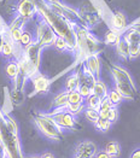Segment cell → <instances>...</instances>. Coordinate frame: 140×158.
Instances as JSON below:
<instances>
[{"mask_svg": "<svg viewBox=\"0 0 140 158\" xmlns=\"http://www.w3.org/2000/svg\"><path fill=\"white\" fill-rule=\"evenodd\" d=\"M116 46V51H117V54L123 58V59H130L129 57V44L125 39H122L115 45Z\"/></svg>", "mask_w": 140, "mask_h": 158, "instance_id": "cell-22", "label": "cell"}, {"mask_svg": "<svg viewBox=\"0 0 140 158\" xmlns=\"http://www.w3.org/2000/svg\"><path fill=\"white\" fill-rule=\"evenodd\" d=\"M47 115L51 116L52 118H53V121L57 123V126L62 131H76L77 128L76 116H73L65 109L62 110V111H56V112L49 111Z\"/></svg>", "mask_w": 140, "mask_h": 158, "instance_id": "cell-7", "label": "cell"}, {"mask_svg": "<svg viewBox=\"0 0 140 158\" xmlns=\"http://www.w3.org/2000/svg\"><path fill=\"white\" fill-rule=\"evenodd\" d=\"M140 56V44H129V57L130 59L138 58Z\"/></svg>", "mask_w": 140, "mask_h": 158, "instance_id": "cell-33", "label": "cell"}, {"mask_svg": "<svg viewBox=\"0 0 140 158\" xmlns=\"http://www.w3.org/2000/svg\"><path fill=\"white\" fill-rule=\"evenodd\" d=\"M57 38V35L54 34V31L52 30V28L45 21H42L41 18H39L38 24H36V35H35V41L42 48L53 46V42Z\"/></svg>", "mask_w": 140, "mask_h": 158, "instance_id": "cell-6", "label": "cell"}, {"mask_svg": "<svg viewBox=\"0 0 140 158\" xmlns=\"http://www.w3.org/2000/svg\"><path fill=\"white\" fill-rule=\"evenodd\" d=\"M110 28L118 33H123L128 28V22L126 15L121 11H115L110 16Z\"/></svg>", "mask_w": 140, "mask_h": 158, "instance_id": "cell-14", "label": "cell"}, {"mask_svg": "<svg viewBox=\"0 0 140 158\" xmlns=\"http://www.w3.org/2000/svg\"><path fill=\"white\" fill-rule=\"evenodd\" d=\"M0 141L6 150L7 158H24L19 128L12 116L0 109Z\"/></svg>", "mask_w": 140, "mask_h": 158, "instance_id": "cell-2", "label": "cell"}, {"mask_svg": "<svg viewBox=\"0 0 140 158\" xmlns=\"http://www.w3.org/2000/svg\"><path fill=\"white\" fill-rule=\"evenodd\" d=\"M97 153L98 147L91 140H83L75 146V156L80 158H94Z\"/></svg>", "mask_w": 140, "mask_h": 158, "instance_id": "cell-12", "label": "cell"}, {"mask_svg": "<svg viewBox=\"0 0 140 158\" xmlns=\"http://www.w3.org/2000/svg\"><path fill=\"white\" fill-rule=\"evenodd\" d=\"M108 119L111 122V123H115L117 119H118V110H117V106H112L109 111V115H108Z\"/></svg>", "mask_w": 140, "mask_h": 158, "instance_id": "cell-35", "label": "cell"}, {"mask_svg": "<svg viewBox=\"0 0 140 158\" xmlns=\"http://www.w3.org/2000/svg\"><path fill=\"white\" fill-rule=\"evenodd\" d=\"M33 42H34V38H33L32 33L30 31H27V30H23V33L21 35V39H19V42H18V46L21 48H24V47L29 46Z\"/></svg>", "mask_w": 140, "mask_h": 158, "instance_id": "cell-25", "label": "cell"}, {"mask_svg": "<svg viewBox=\"0 0 140 158\" xmlns=\"http://www.w3.org/2000/svg\"><path fill=\"white\" fill-rule=\"evenodd\" d=\"M53 46H54L58 51H70L68 42H66L63 38H59V36H57V38H56L54 42H53Z\"/></svg>", "mask_w": 140, "mask_h": 158, "instance_id": "cell-32", "label": "cell"}, {"mask_svg": "<svg viewBox=\"0 0 140 158\" xmlns=\"http://www.w3.org/2000/svg\"><path fill=\"white\" fill-rule=\"evenodd\" d=\"M0 158H7V153H6V150L2 145V143L0 141Z\"/></svg>", "mask_w": 140, "mask_h": 158, "instance_id": "cell-39", "label": "cell"}, {"mask_svg": "<svg viewBox=\"0 0 140 158\" xmlns=\"http://www.w3.org/2000/svg\"><path fill=\"white\" fill-rule=\"evenodd\" d=\"M42 1L51 9L53 12L57 13L58 16H61L62 18H64L65 21H68L70 24H73L74 27L88 28V27L86 26V23L83 22L81 15H80V12L77 11L76 9L64 4L61 0H42Z\"/></svg>", "mask_w": 140, "mask_h": 158, "instance_id": "cell-5", "label": "cell"}, {"mask_svg": "<svg viewBox=\"0 0 140 158\" xmlns=\"http://www.w3.org/2000/svg\"><path fill=\"white\" fill-rule=\"evenodd\" d=\"M68 105V92L66 91H62L58 94L54 95L53 100H52V105H51V111L52 112H56V111H62L64 110Z\"/></svg>", "mask_w": 140, "mask_h": 158, "instance_id": "cell-16", "label": "cell"}, {"mask_svg": "<svg viewBox=\"0 0 140 158\" xmlns=\"http://www.w3.org/2000/svg\"><path fill=\"white\" fill-rule=\"evenodd\" d=\"M74 158H80V157H77V156H74Z\"/></svg>", "mask_w": 140, "mask_h": 158, "instance_id": "cell-43", "label": "cell"}, {"mask_svg": "<svg viewBox=\"0 0 140 158\" xmlns=\"http://www.w3.org/2000/svg\"><path fill=\"white\" fill-rule=\"evenodd\" d=\"M100 103H102V98H99V97H97V95H94V94H91L88 98H86L85 99V106L87 107V109H93V110H99V107H100Z\"/></svg>", "mask_w": 140, "mask_h": 158, "instance_id": "cell-24", "label": "cell"}, {"mask_svg": "<svg viewBox=\"0 0 140 158\" xmlns=\"http://www.w3.org/2000/svg\"><path fill=\"white\" fill-rule=\"evenodd\" d=\"M80 87V75H78V69L76 71H74L73 74H70L65 82H64V91L66 92H71V91H77Z\"/></svg>", "mask_w": 140, "mask_h": 158, "instance_id": "cell-17", "label": "cell"}, {"mask_svg": "<svg viewBox=\"0 0 140 158\" xmlns=\"http://www.w3.org/2000/svg\"><path fill=\"white\" fill-rule=\"evenodd\" d=\"M122 39L126 40L128 44H140V34L130 28H127L122 33Z\"/></svg>", "mask_w": 140, "mask_h": 158, "instance_id": "cell-23", "label": "cell"}, {"mask_svg": "<svg viewBox=\"0 0 140 158\" xmlns=\"http://www.w3.org/2000/svg\"><path fill=\"white\" fill-rule=\"evenodd\" d=\"M19 51H21V47L18 45H16L13 41H11V40L5 35V39H4V44H2L0 54L4 56L5 58H9V59H16Z\"/></svg>", "mask_w": 140, "mask_h": 158, "instance_id": "cell-15", "label": "cell"}, {"mask_svg": "<svg viewBox=\"0 0 140 158\" xmlns=\"http://www.w3.org/2000/svg\"><path fill=\"white\" fill-rule=\"evenodd\" d=\"M85 109H86L85 104H68L66 107H65V110H66L69 114H71L73 116H77L78 114L83 112Z\"/></svg>", "mask_w": 140, "mask_h": 158, "instance_id": "cell-29", "label": "cell"}, {"mask_svg": "<svg viewBox=\"0 0 140 158\" xmlns=\"http://www.w3.org/2000/svg\"><path fill=\"white\" fill-rule=\"evenodd\" d=\"M92 94H94V95H97V97H99L102 99L105 98V97H108L109 89H108L106 83L104 81H102L100 79H98L94 82L93 87H92Z\"/></svg>", "mask_w": 140, "mask_h": 158, "instance_id": "cell-19", "label": "cell"}, {"mask_svg": "<svg viewBox=\"0 0 140 158\" xmlns=\"http://www.w3.org/2000/svg\"><path fill=\"white\" fill-rule=\"evenodd\" d=\"M33 122L46 139L51 141H61L63 139V131L57 126L51 116L47 115V112H38L33 115Z\"/></svg>", "mask_w": 140, "mask_h": 158, "instance_id": "cell-4", "label": "cell"}, {"mask_svg": "<svg viewBox=\"0 0 140 158\" xmlns=\"http://www.w3.org/2000/svg\"><path fill=\"white\" fill-rule=\"evenodd\" d=\"M38 4V16L42 21H45L52 28L54 34L59 38H63L70 48V52H77V36L75 31V27L70 24L68 21H65L61 16L54 13L51 9L42 1L36 0Z\"/></svg>", "mask_w": 140, "mask_h": 158, "instance_id": "cell-1", "label": "cell"}, {"mask_svg": "<svg viewBox=\"0 0 140 158\" xmlns=\"http://www.w3.org/2000/svg\"><path fill=\"white\" fill-rule=\"evenodd\" d=\"M128 28H130V29L135 30L137 33H139V34H140V21H138V22H135V23H133L132 26H128Z\"/></svg>", "mask_w": 140, "mask_h": 158, "instance_id": "cell-38", "label": "cell"}, {"mask_svg": "<svg viewBox=\"0 0 140 158\" xmlns=\"http://www.w3.org/2000/svg\"><path fill=\"white\" fill-rule=\"evenodd\" d=\"M103 151L105 153H108L110 157L116 158L121 155V145L115 140H110L109 143H106V145H105Z\"/></svg>", "mask_w": 140, "mask_h": 158, "instance_id": "cell-20", "label": "cell"}, {"mask_svg": "<svg viewBox=\"0 0 140 158\" xmlns=\"http://www.w3.org/2000/svg\"><path fill=\"white\" fill-rule=\"evenodd\" d=\"M108 98H109V100L111 102V104H112L114 106L120 105V104L122 103V100H123L122 95H121L120 93L117 92L116 89H112V91H110V92H109V94H108Z\"/></svg>", "mask_w": 140, "mask_h": 158, "instance_id": "cell-31", "label": "cell"}, {"mask_svg": "<svg viewBox=\"0 0 140 158\" xmlns=\"http://www.w3.org/2000/svg\"><path fill=\"white\" fill-rule=\"evenodd\" d=\"M26 23H27L26 19H23L22 17H19V16L16 15V17L7 24V29H24Z\"/></svg>", "mask_w": 140, "mask_h": 158, "instance_id": "cell-27", "label": "cell"}, {"mask_svg": "<svg viewBox=\"0 0 140 158\" xmlns=\"http://www.w3.org/2000/svg\"><path fill=\"white\" fill-rule=\"evenodd\" d=\"M77 36V52L76 54L83 60L89 54L99 53L100 40L98 39L88 28L75 27Z\"/></svg>", "mask_w": 140, "mask_h": 158, "instance_id": "cell-3", "label": "cell"}, {"mask_svg": "<svg viewBox=\"0 0 140 158\" xmlns=\"http://www.w3.org/2000/svg\"><path fill=\"white\" fill-rule=\"evenodd\" d=\"M83 114H85V117H86V119L88 121V122H91V123H95L97 121H98V118H99V112L97 111V110H93V109H85L83 110Z\"/></svg>", "mask_w": 140, "mask_h": 158, "instance_id": "cell-30", "label": "cell"}, {"mask_svg": "<svg viewBox=\"0 0 140 158\" xmlns=\"http://www.w3.org/2000/svg\"><path fill=\"white\" fill-rule=\"evenodd\" d=\"M17 16L23 19L29 21L38 15V4L36 0H19L16 6Z\"/></svg>", "mask_w": 140, "mask_h": 158, "instance_id": "cell-9", "label": "cell"}, {"mask_svg": "<svg viewBox=\"0 0 140 158\" xmlns=\"http://www.w3.org/2000/svg\"><path fill=\"white\" fill-rule=\"evenodd\" d=\"M78 93L81 94V97L83 98V99H86V98H88L89 95L92 94V88L88 87V86H86V85H80V87H78Z\"/></svg>", "mask_w": 140, "mask_h": 158, "instance_id": "cell-34", "label": "cell"}, {"mask_svg": "<svg viewBox=\"0 0 140 158\" xmlns=\"http://www.w3.org/2000/svg\"><path fill=\"white\" fill-rule=\"evenodd\" d=\"M94 126H95V128L99 131V132H108L110 128H111V126H112V123L109 121V119H105V118H98V121L94 123Z\"/></svg>", "mask_w": 140, "mask_h": 158, "instance_id": "cell-28", "label": "cell"}, {"mask_svg": "<svg viewBox=\"0 0 140 158\" xmlns=\"http://www.w3.org/2000/svg\"><path fill=\"white\" fill-rule=\"evenodd\" d=\"M42 47L39 45L38 42L34 40L33 44H30L29 46H27L24 48H21V53L23 54V57L27 60L34 66L36 70L40 69V62H41V52H42Z\"/></svg>", "mask_w": 140, "mask_h": 158, "instance_id": "cell-8", "label": "cell"}, {"mask_svg": "<svg viewBox=\"0 0 140 158\" xmlns=\"http://www.w3.org/2000/svg\"><path fill=\"white\" fill-rule=\"evenodd\" d=\"M4 39H5V36L0 38V51H1V47H2V44H4Z\"/></svg>", "mask_w": 140, "mask_h": 158, "instance_id": "cell-42", "label": "cell"}, {"mask_svg": "<svg viewBox=\"0 0 140 158\" xmlns=\"http://www.w3.org/2000/svg\"><path fill=\"white\" fill-rule=\"evenodd\" d=\"M24 158H56V157H54V155L51 153V152H44L40 156H29V157H24Z\"/></svg>", "mask_w": 140, "mask_h": 158, "instance_id": "cell-37", "label": "cell"}, {"mask_svg": "<svg viewBox=\"0 0 140 158\" xmlns=\"http://www.w3.org/2000/svg\"><path fill=\"white\" fill-rule=\"evenodd\" d=\"M121 38H122L121 33H118V31H116L114 29L109 28L106 30L105 35H104V44L105 45H112V46H115L121 40Z\"/></svg>", "mask_w": 140, "mask_h": 158, "instance_id": "cell-21", "label": "cell"}, {"mask_svg": "<svg viewBox=\"0 0 140 158\" xmlns=\"http://www.w3.org/2000/svg\"><path fill=\"white\" fill-rule=\"evenodd\" d=\"M114 87L123 99L135 100L138 98V88L134 81H117L114 82Z\"/></svg>", "mask_w": 140, "mask_h": 158, "instance_id": "cell-10", "label": "cell"}, {"mask_svg": "<svg viewBox=\"0 0 140 158\" xmlns=\"http://www.w3.org/2000/svg\"><path fill=\"white\" fill-rule=\"evenodd\" d=\"M32 83H33V93L29 94V97H33L35 94H45V93L50 92L52 85V80L47 77L46 75L41 74L40 71L36 73L32 79Z\"/></svg>", "mask_w": 140, "mask_h": 158, "instance_id": "cell-11", "label": "cell"}, {"mask_svg": "<svg viewBox=\"0 0 140 158\" xmlns=\"http://www.w3.org/2000/svg\"><path fill=\"white\" fill-rule=\"evenodd\" d=\"M129 158H140V147L135 148V150H133V152L130 153Z\"/></svg>", "mask_w": 140, "mask_h": 158, "instance_id": "cell-40", "label": "cell"}, {"mask_svg": "<svg viewBox=\"0 0 140 158\" xmlns=\"http://www.w3.org/2000/svg\"><path fill=\"white\" fill-rule=\"evenodd\" d=\"M5 73L7 75V77L11 80V81H15L17 79L18 74H19V65H18V62L16 59H10L7 62V64L5 65Z\"/></svg>", "mask_w": 140, "mask_h": 158, "instance_id": "cell-18", "label": "cell"}, {"mask_svg": "<svg viewBox=\"0 0 140 158\" xmlns=\"http://www.w3.org/2000/svg\"><path fill=\"white\" fill-rule=\"evenodd\" d=\"M7 33V24L2 21V18L0 17V38L1 36H5Z\"/></svg>", "mask_w": 140, "mask_h": 158, "instance_id": "cell-36", "label": "cell"}, {"mask_svg": "<svg viewBox=\"0 0 140 158\" xmlns=\"http://www.w3.org/2000/svg\"><path fill=\"white\" fill-rule=\"evenodd\" d=\"M94 158H112V157H110L108 153H105L104 151H98V153L95 155V157Z\"/></svg>", "mask_w": 140, "mask_h": 158, "instance_id": "cell-41", "label": "cell"}, {"mask_svg": "<svg viewBox=\"0 0 140 158\" xmlns=\"http://www.w3.org/2000/svg\"><path fill=\"white\" fill-rule=\"evenodd\" d=\"M85 99L81 97L78 91L68 92V104H83Z\"/></svg>", "mask_w": 140, "mask_h": 158, "instance_id": "cell-26", "label": "cell"}, {"mask_svg": "<svg viewBox=\"0 0 140 158\" xmlns=\"http://www.w3.org/2000/svg\"><path fill=\"white\" fill-rule=\"evenodd\" d=\"M85 68L88 70L91 74L94 75V77L98 80L100 77V70H102V60L99 57V53L89 54L82 60Z\"/></svg>", "mask_w": 140, "mask_h": 158, "instance_id": "cell-13", "label": "cell"}]
</instances>
